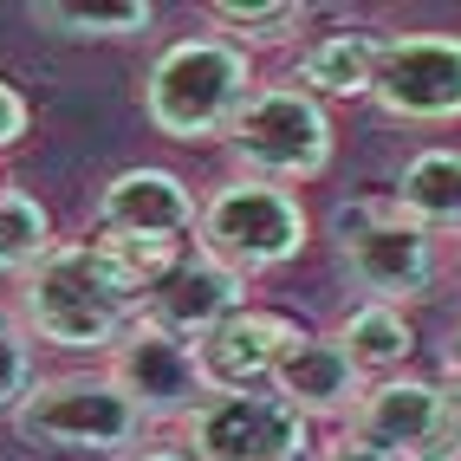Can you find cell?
<instances>
[{
	"label": "cell",
	"instance_id": "603a6c76",
	"mask_svg": "<svg viewBox=\"0 0 461 461\" xmlns=\"http://www.w3.org/2000/svg\"><path fill=\"white\" fill-rule=\"evenodd\" d=\"M20 137H26V98L0 78V149H14Z\"/></svg>",
	"mask_w": 461,
	"mask_h": 461
},
{
	"label": "cell",
	"instance_id": "30bf717a",
	"mask_svg": "<svg viewBox=\"0 0 461 461\" xmlns=\"http://www.w3.org/2000/svg\"><path fill=\"white\" fill-rule=\"evenodd\" d=\"M299 345V325L280 319V312H234L228 325H214L202 345H195V364H202V384L208 396H240V390H273L286 351Z\"/></svg>",
	"mask_w": 461,
	"mask_h": 461
},
{
	"label": "cell",
	"instance_id": "9a60e30c",
	"mask_svg": "<svg viewBox=\"0 0 461 461\" xmlns=\"http://www.w3.org/2000/svg\"><path fill=\"white\" fill-rule=\"evenodd\" d=\"M390 202L422 234H461V149H416Z\"/></svg>",
	"mask_w": 461,
	"mask_h": 461
},
{
	"label": "cell",
	"instance_id": "e0dca14e",
	"mask_svg": "<svg viewBox=\"0 0 461 461\" xmlns=\"http://www.w3.org/2000/svg\"><path fill=\"white\" fill-rule=\"evenodd\" d=\"M331 338L351 351V364H357V371H384V377H390L396 364H403V357L416 351V331H410V319L396 312V305H371V299H364L357 312H345V325H338Z\"/></svg>",
	"mask_w": 461,
	"mask_h": 461
},
{
	"label": "cell",
	"instance_id": "44dd1931",
	"mask_svg": "<svg viewBox=\"0 0 461 461\" xmlns=\"http://www.w3.org/2000/svg\"><path fill=\"white\" fill-rule=\"evenodd\" d=\"M33 396V357H26V338L14 331V319L0 312V410H20Z\"/></svg>",
	"mask_w": 461,
	"mask_h": 461
},
{
	"label": "cell",
	"instance_id": "d6986e66",
	"mask_svg": "<svg viewBox=\"0 0 461 461\" xmlns=\"http://www.w3.org/2000/svg\"><path fill=\"white\" fill-rule=\"evenodd\" d=\"M208 20L221 26V40H234L240 52L248 46H280V40H293L299 26H305V7L299 0H214L208 7Z\"/></svg>",
	"mask_w": 461,
	"mask_h": 461
},
{
	"label": "cell",
	"instance_id": "484cf974",
	"mask_svg": "<svg viewBox=\"0 0 461 461\" xmlns=\"http://www.w3.org/2000/svg\"><path fill=\"white\" fill-rule=\"evenodd\" d=\"M448 377H461V331H455V345H448Z\"/></svg>",
	"mask_w": 461,
	"mask_h": 461
},
{
	"label": "cell",
	"instance_id": "8fae6325",
	"mask_svg": "<svg viewBox=\"0 0 461 461\" xmlns=\"http://www.w3.org/2000/svg\"><path fill=\"white\" fill-rule=\"evenodd\" d=\"M436 416H442V384H422V377H377L364 390V403L351 410L345 436L371 442L390 461H410L429 455V436H436Z\"/></svg>",
	"mask_w": 461,
	"mask_h": 461
},
{
	"label": "cell",
	"instance_id": "7c38bea8",
	"mask_svg": "<svg viewBox=\"0 0 461 461\" xmlns=\"http://www.w3.org/2000/svg\"><path fill=\"white\" fill-rule=\"evenodd\" d=\"M248 280H240L234 267H221V260H208V254H195V260H182L169 280L143 299V312L157 319V325H169L176 338H189V345H202V338L214 331V325H228L234 312H248Z\"/></svg>",
	"mask_w": 461,
	"mask_h": 461
},
{
	"label": "cell",
	"instance_id": "7402d4cb",
	"mask_svg": "<svg viewBox=\"0 0 461 461\" xmlns=\"http://www.w3.org/2000/svg\"><path fill=\"white\" fill-rule=\"evenodd\" d=\"M422 461H461V377H442V416Z\"/></svg>",
	"mask_w": 461,
	"mask_h": 461
},
{
	"label": "cell",
	"instance_id": "ac0fdd59",
	"mask_svg": "<svg viewBox=\"0 0 461 461\" xmlns=\"http://www.w3.org/2000/svg\"><path fill=\"white\" fill-rule=\"evenodd\" d=\"M52 254V221H46V208L14 189V182H0V273H33L40 260Z\"/></svg>",
	"mask_w": 461,
	"mask_h": 461
},
{
	"label": "cell",
	"instance_id": "8992f818",
	"mask_svg": "<svg viewBox=\"0 0 461 461\" xmlns=\"http://www.w3.org/2000/svg\"><path fill=\"white\" fill-rule=\"evenodd\" d=\"M143 410L104 377H52L33 384V396L14 410V429L26 442H52V448H85V455H124L143 436Z\"/></svg>",
	"mask_w": 461,
	"mask_h": 461
},
{
	"label": "cell",
	"instance_id": "cb8c5ba5",
	"mask_svg": "<svg viewBox=\"0 0 461 461\" xmlns=\"http://www.w3.org/2000/svg\"><path fill=\"white\" fill-rule=\"evenodd\" d=\"M319 461H390V455H377L371 442H357V436H338V442L319 448Z\"/></svg>",
	"mask_w": 461,
	"mask_h": 461
},
{
	"label": "cell",
	"instance_id": "52a82bcc",
	"mask_svg": "<svg viewBox=\"0 0 461 461\" xmlns=\"http://www.w3.org/2000/svg\"><path fill=\"white\" fill-rule=\"evenodd\" d=\"M182 442L195 448V461H305L312 422L280 390H240V396H208L182 422Z\"/></svg>",
	"mask_w": 461,
	"mask_h": 461
},
{
	"label": "cell",
	"instance_id": "3957f363",
	"mask_svg": "<svg viewBox=\"0 0 461 461\" xmlns=\"http://www.w3.org/2000/svg\"><path fill=\"white\" fill-rule=\"evenodd\" d=\"M228 149H234L240 176L293 189V182L325 176V163H331V117L299 78L293 85H260L248 98V111L234 117Z\"/></svg>",
	"mask_w": 461,
	"mask_h": 461
},
{
	"label": "cell",
	"instance_id": "2e32d148",
	"mask_svg": "<svg viewBox=\"0 0 461 461\" xmlns=\"http://www.w3.org/2000/svg\"><path fill=\"white\" fill-rule=\"evenodd\" d=\"M377 59H384V40L377 33H319L312 46L299 52V85L312 98H371L377 85Z\"/></svg>",
	"mask_w": 461,
	"mask_h": 461
},
{
	"label": "cell",
	"instance_id": "277c9868",
	"mask_svg": "<svg viewBox=\"0 0 461 461\" xmlns=\"http://www.w3.org/2000/svg\"><path fill=\"white\" fill-rule=\"evenodd\" d=\"M202 254L234 267L240 280L267 267H286L305 248V208L293 202V189L280 182H254V176H228L221 189L202 202Z\"/></svg>",
	"mask_w": 461,
	"mask_h": 461
},
{
	"label": "cell",
	"instance_id": "6da1fadb",
	"mask_svg": "<svg viewBox=\"0 0 461 461\" xmlns=\"http://www.w3.org/2000/svg\"><path fill=\"white\" fill-rule=\"evenodd\" d=\"M143 312V286L131 280L104 240H66L20 280V319L59 351H111Z\"/></svg>",
	"mask_w": 461,
	"mask_h": 461
},
{
	"label": "cell",
	"instance_id": "ba28073f",
	"mask_svg": "<svg viewBox=\"0 0 461 461\" xmlns=\"http://www.w3.org/2000/svg\"><path fill=\"white\" fill-rule=\"evenodd\" d=\"M111 384L124 390L149 422H169V416L189 422L208 403L195 345H189V338H176L169 325H157L149 312H137L131 331L111 345Z\"/></svg>",
	"mask_w": 461,
	"mask_h": 461
},
{
	"label": "cell",
	"instance_id": "7a4b0ae2",
	"mask_svg": "<svg viewBox=\"0 0 461 461\" xmlns=\"http://www.w3.org/2000/svg\"><path fill=\"white\" fill-rule=\"evenodd\" d=\"M254 59L221 33H189L157 52V66L143 72V117L163 137L202 143V137H228L234 117L254 98Z\"/></svg>",
	"mask_w": 461,
	"mask_h": 461
},
{
	"label": "cell",
	"instance_id": "d4e9b609",
	"mask_svg": "<svg viewBox=\"0 0 461 461\" xmlns=\"http://www.w3.org/2000/svg\"><path fill=\"white\" fill-rule=\"evenodd\" d=\"M137 461H189V455H182V448H143Z\"/></svg>",
	"mask_w": 461,
	"mask_h": 461
},
{
	"label": "cell",
	"instance_id": "9c48e42d",
	"mask_svg": "<svg viewBox=\"0 0 461 461\" xmlns=\"http://www.w3.org/2000/svg\"><path fill=\"white\" fill-rule=\"evenodd\" d=\"M371 98L396 124H455L461 117V40L455 33H390Z\"/></svg>",
	"mask_w": 461,
	"mask_h": 461
},
{
	"label": "cell",
	"instance_id": "5bb4252c",
	"mask_svg": "<svg viewBox=\"0 0 461 461\" xmlns=\"http://www.w3.org/2000/svg\"><path fill=\"white\" fill-rule=\"evenodd\" d=\"M273 390L286 396V403L312 422V416H351L357 403H364V371L351 364V351L338 345V338H325V331H299V345L286 351V364H280V377H273Z\"/></svg>",
	"mask_w": 461,
	"mask_h": 461
},
{
	"label": "cell",
	"instance_id": "4316f807",
	"mask_svg": "<svg viewBox=\"0 0 461 461\" xmlns=\"http://www.w3.org/2000/svg\"><path fill=\"white\" fill-rule=\"evenodd\" d=\"M410 461H422V455H410Z\"/></svg>",
	"mask_w": 461,
	"mask_h": 461
},
{
	"label": "cell",
	"instance_id": "5b68a950",
	"mask_svg": "<svg viewBox=\"0 0 461 461\" xmlns=\"http://www.w3.org/2000/svg\"><path fill=\"white\" fill-rule=\"evenodd\" d=\"M338 234V260H345L351 286L371 293V305H396L422 299L436 286V240H429L410 214H396V202H351L331 214Z\"/></svg>",
	"mask_w": 461,
	"mask_h": 461
},
{
	"label": "cell",
	"instance_id": "ffe728a7",
	"mask_svg": "<svg viewBox=\"0 0 461 461\" xmlns=\"http://www.w3.org/2000/svg\"><path fill=\"white\" fill-rule=\"evenodd\" d=\"M40 26H52V33L66 40H124V33H143L149 14L143 0H117V7H66V0H46V7H33Z\"/></svg>",
	"mask_w": 461,
	"mask_h": 461
},
{
	"label": "cell",
	"instance_id": "4fadbf2b",
	"mask_svg": "<svg viewBox=\"0 0 461 461\" xmlns=\"http://www.w3.org/2000/svg\"><path fill=\"white\" fill-rule=\"evenodd\" d=\"M202 221V208L189 195V182L169 169H124L104 182L98 195V234H163L182 240Z\"/></svg>",
	"mask_w": 461,
	"mask_h": 461
}]
</instances>
